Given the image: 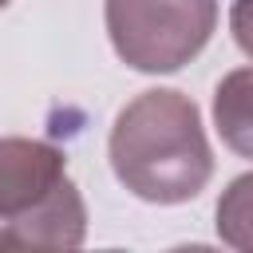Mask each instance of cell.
Segmentation results:
<instances>
[{
	"mask_svg": "<svg viewBox=\"0 0 253 253\" xmlns=\"http://www.w3.org/2000/svg\"><path fill=\"white\" fill-rule=\"evenodd\" d=\"M111 170L142 202L178 206L206 190L213 154L190 95L154 87L130 99L111 126Z\"/></svg>",
	"mask_w": 253,
	"mask_h": 253,
	"instance_id": "cell-1",
	"label": "cell"
},
{
	"mask_svg": "<svg viewBox=\"0 0 253 253\" xmlns=\"http://www.w3.org/2000/svg\"><path fill=\"white\" fill-rule=\"evenodd\" d=\"M87 206L67 154L40 138H0V249H75Z\"/></svg>",
	"mask_w": 253,
	"mask_h": 253,
	"instance_id": "cell-2",
	"label": "cell"
},
{
	"mask_svg": "<svg viewBox=\"0 0 253 253\" xmlns=\"http://www.w3.org/2000/svg\"><path fill=\"white\" fill-rule=\"evenodd\" d=\"M217 28V0H107L115 55L146 75L190 63Z\"/></svg>",
	"mask_w": 253,
	"mask_h": 253,
	"instance_id": "cell-3",
	"label": "cell"
},
{
	"mask_svg": "<svg viewBox=\"0 0 253 253\" xmlns=\"http://www.w3.org/2000/svg\"><path fill=\"white\" fill-rule=\"evenodd\" d=\"M245 83H249V71H233L221 87H217V99H213V115H217V130L229 138V146H237L241 154L249 150L245 134H249V95H245Z\"/></svg>",
	"mask_w": 253,
	"mask_h": 253,
	"instance_id": "cell-4",
	"label": "cell"
},
{
	"mask_svg": "<svg viewBox=\"0 0 253 253\" xmlns=\"http://www.w3.org/2000/svg\"><path fill=\"white\" fill-rule=\"evenodd\" d=\"M4 4H12V0H0V8H4Z\"/></svg>",
	"mask_w": 253,
	"mask_h": 253,
	"instance_id": "cell-5",
	"label": "cell"
}]
</instances>
